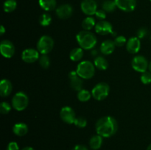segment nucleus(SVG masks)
<instances>
[{
  "instance_id": "obj_41",
  "label": "nucleus",
  "mask_w": 151,
  "mask_h": 150,
  "mask_svg": "<svg viewBox=\"0 0 151 150\" xmlns=\"http://www.w3.org/2000/svg\"><path fill=\"white\" fill-rule=\"evenodd\" d=\"M147 150H151V144H150V145L148 146H147Z\"/></svg>"
},
{
  "instance_id": "obj_16",
  "label": "nucleus",
  "mask_w": 151,
  "mask_h": 150,
  "mask_svg": "<svg viewBox=\"0 0 151 150\" xmlns=\"http://www.w3.org/2000/svg\"><path fill=\"white\" fill-rule=\"evenodd\" d=\"M140 48H141V41L137 37H132L127 41L126 49L129 53L136 54L139 52Z\"/></svg>"
},
{
  "instance_id": "obj_17",
  "label": "nucleus",
  "mask_w": 151,
  "mask_h": 150,
  "mask_svg": "<svg viewBox=\"0 0 151 150\" xmlns=\"http://www.w3.org/2000/svg\"><path fill=\"white\" fill-rule=\"evenodd\" d=\"M13 85L8 79H3L0 82V95L2 97L8 96L12 92Z\"/></svg>"
},
{
  "instance_id": "obj_32",
  "label": "nucleus",
  "mask_w": 151,
  "mask_h": 150,
  "mask_svg": "<svg viewBox=\"0 0 151 150\" xmlns=\"http://www.w3.org/2000/svg\"><path fill=\"white\" fill-rule=\"evenodd\" d=\"M127 39L125 37H124L123 35H119V36L116 37V38L114 39V42L115 45L116 46H122L125 45V44H127Z\"/></svg>"
},
{
  "instance_id": "obj_35",
  "label": "nucleus",
  "mask_w": 151,
  "mask_h": 150,
  "mask_svg": "<svg viewBox=\"0 0 151 150\" xmlns=\"http://www.w3.org/2000/svg\"><path fill=\"white\" fill-rule=\"evenodd\" d=\"M147 33V30L145 27L140 28L139 29H138L137 31V38H139V39L143 38Z\"/></svg>"
},
{
  "instance_id": "obj_42",
  "label": "nucleus",
  "mask_w": 151,
  "mask_h": 150,
  "mask_svg": "<svg viewBox=\"0 0 151 150\" xmlns=\"http://www.w3.org/2000/svg\"><path fill=\"white\" fill-rule=\"evenodd\" d=\"M150 39H151V36H150Z\"/></svg>"
},
{
  "instance_id": "obj_8",
  "label": "nucleus",
  "mask_w": 151,
  "mask_h": 150,
  "mask_svg": "<svg viewBox=\"0 0 151 150\" xmlns=\"http://www.w3.org/2000/svg\"><path fill=\"white\" fill-rule=\"evenodd\" d=\"M60 116L63 121L69 124L75 123V121L77 118L73 109L69 106L62 107L60 112Z\"/></svg>"
},
{
  "instance_id": "obj_23",
  "label": "nucleus",
  "mask_w": 151,
  "mask_h": 150,
  "mask_svg": "<svg viewBox=\"0 0 151 150\" xmlns=\"http://www.w3.org/2000/svg\"><path fill=\"white\" fill-rule=\"evenodd\" d=\"M83 56V51L82 48H75L71 51L69 57L72 61L78 62L82 59Z\"/></svg>"
},
{
  "instance_id": "obj_5",
  "label": "nucleus",
  "mask_w": 151,
  "mask_h": 150,
  "mask_svg": "<svg viewBox=\"0 0 151 150\" xmlns=\"http://www.w3.org/2000/svg\"><path fill=\"white\" fill-rule=\"evenodd\" d=\"M54 47V41L49 35H43L37 43V50L41 54H47Z\"/></svg>"
},
{
  "instance_id": "obj_39",
  "label": "nucleus",
  "mask_w": 151,
  "mask_h": 150,
  "mask_svg": "<svg viewBox=\"0 0 151 150\" xmlns=\"http://www.w3.org/2000/svg\"><path fill=\"white\" fill-rule=\"evenodd\" d=\"M22 150H34V149L32 148V147H30V146H26V147H24V149H22Z\"/></svg>"
},
{
  "instance_id": "obj_11",
  "label": "nucleus",
  "mask_w": 151,
  "mask_h": 150,
  "mask_svg": "<svg viewBox=\"0 0 151 150\" xmlns=\"http://www.w3.org/2000/svg\"><path fill=\"white\" fill-rule=\"evenodd\" d=\"M81 7L82 11L89 16L95 15L97 10V4L95 0H83Z\"/></svg>"
},
{
  "instance_id": "obj_34",
  "label": "nucleus",
  "mask_w": 151,
  "mask_h": 150,
  "mask_svg": "<svg viewBox=\"0 0 151 150\" xmlns=\"http://www.w3.org/2000/svg\"><path fill=\"white\" fill-rule=\"evenodd\" d=\"M95 16L99 20H104L106 17V12L104 10H97L95 13Z\"/></svg>"
},
{
  "instance_id": "obj_31",
  "label": "nucleus",
  "mask_w": 151,
  "mask_h": 150,
  "mask_svg": "<svg viewBox=\"0 0 151 150\" xmlns=\"http://www.w3.org/2000/svg\"><path fill=\"white\" fill-rule=\"evenodd\" d=\"M74 124L79 128H84L87 125V121L83 117H77Z\"/></svg>"
},
{
  "instance_id": "obj_21",
  "label": "nucleus",
  "mask_w": 151,
  "mask_h": 150,
  "mask_svg": "<svg viewBox=\"0 0 151 150\" xmlns=\"http://www.w3.org/2000/svg\"><path fill=\"white\" fill-rule=\"evenodd\" d=\"M103 144V137L100 135H94L89 141V146L93 150H97L101 147Z\"/></svg>"
},
{
  "instance_id": "obj_27",
  "label": "nucleus",
  "mask_w": 151,
  "mask_h": 150,
  "mask_svg": "<svg viewBox=\"0 0 151 150\" xmlns=\"http://www.w3.org/2000/svg\"><path fill=\"white\" fill-rule=\"evenodd\" d=\"M91 96H92L91 93H90L89 91L85 89L81 90L78 93V99H79V101H83V102L88 101L91 99Z\"/></svg>"
},
{
  "instance_id": "obj_15",
  "label": "nucleus",
  "mask_w": 151,
  "mask_h": 150,
  "mask_svg": "<svg viewBox=\"0 0 151 150\" xmlns=\"http://www.w3.org/2000/svg\"><path fill=\"white\" fill-rule=\"evenodd\" d=\"M73 13V8L70 4H61L56 9V15L61 19H69Z\"/></svg>"
},
{
  "instance_id": "obj_26",
  "label": "nucleus",
  "mask_w": 151,
  "mask_h": 150,
  "mask_svg": "<svg viewBox=\"0 0 151 150\" xmlns=\"http://www.w3.org/2000/svg\"><path fill=\"white\" fill-rule=\"evenodd\" d=\"M103 10H104L106 13H111L114 11L115 9L116 8V4L115 3V1L112 0H106L103 2Z\"/></svg>"
},
{
  "instance_id": "obj_19",
  "label": "nucleus",
  "mask_w": 151,
  "mask_h": 150,
  "mask_svg": "<svg viewBox=\"0 0 151 150\" xmlns=\"http://www.w3.org/2000/svg\"><path fill=\"white\" fill-rule=\"evenodd\" d=\"M13 132L17 136H24L28 132V126L24 123H17L13 126Z\"/></svg>"
},
{
  "instance_id": "obj_29",
  "label": "nucleus",
  "mask_w": 151,
  "mask_h": 150,
  "mask_svg": "<svg viewBox=\"0 0 151 150\" xmlns=\"http://www.w3.org/2000/svg\"><path fill=\"white\" fill-rule=\"evenodd\" d=\"M38 61H39L40 66L44 69H48L50 65V60L47 54H42L41 56H40Z\"/></svg>"
},
{
  "instance_id": "obj_38",
  "label": "nucleus",
  "mask_w": 151,
  "mask_h": 150,
  "mask_svg": "<svg viewBox=\"0 0 151 150\" xmlns=\"http://www.w3.org/2000/svg\"><path fill=\"white\" fill-rule=\"evenodd\" d=\"M4 32H5V29H4V26H1V28H0V34H1V35H4Z\"/></svg>"
},
{
  "instance_id": "obj_14",
  "label": "nucleus",
  "mask_w": 151,
  "mask_h": 150,
  "mask_svg": "<svg viewBox=\"0 0 151 150\" xmlns=\"http://www.w3.org/2000/svg\"><path fill=\"white\" fill-rule=\"evenodd\" d=\"M116 7L125 12H131L135 9L137 0H114Z\"/></svg>"
},
{
  "instance_id": "obj_13",
  "label": "nucleus",
  "mask_w": 151,
  "mask_h": 150,
  "mask_svg": "<svg viewBox=\"0 0 151 150\" xmlns=\"http://www.w3.org/2000/svg\"><path fill=\"white\" fill-rule=\"evenodd\" d=\"M69 77L70 79L71 88L77 91H80L82 90L83 82L81 76H78L76 71H72L69 74Z\"/></svg>"
},
{
  "instance_id": "obj_40",
  "label": "nucleus",
  "mask_w": 151,
  "mask_h": 150,
  "mask_svg": "<svg viewBox=\"0 0 151 150\" xmlns=\"http://www.w3.org/2000/svg\"><path fill=\"white\" fill-rule=\"evenodd\" d=\"M148 69H149V71H150L151 72V61H150V63H149V66H148Z\"/></svg>"
},
{
  "instance_id": "obj_2",
  "label": "nucleus",
  "mask_w": 151,
  "mask_h": 150,
  "mask_svg": "<svg viewBox=\"0 0 151 150\" xmlns=\"http://www.w3.org/2000/svg\"><path fill=\"white\" fill-rule=\"evenodd\" d=\"M76 39L81 48L86 50H90L93 49L97 43V38L94 34L87 30L80 32L77 35Z\"/></svg>"
},
{
  "instance_id": "obj_37",
  "label": "nucleus",
  "mask_w": 151,
  "mask_h": 150,
  "mask_svg": "<svg viewBox=\"0 0 151 150\" xmlns=\"http://www.w3.org/2000/svg\"><path fill=\"white\" fill-rule=\"evenodd\" d=\"M72 150H88V149L84 145H76Z\"/></svg>"
},
{
  "instance_id": "obj_30",
  "label": "nucleus",
  "mask_w": 151,
  "mask_h": 150,
  "mask_svg": "<svg viewBox=\"0 0 151 150\" xmlns=\"http://www.w3.org/2000/svg\"><path fill=\"white\" fill-rule=\"evenodd\" d=\"M140 79H141L142 82L145 85H148L151 83V72L146 71L142 73Z\"/></svg>"
},
{
  "instance_id": "obj_1",
  "label": "nucleus",
  "mask_w": 151,
  "mask_h": 150,
  "mask_svg": "<svg viewBox=\"0 0 151 150\" xmlns=\"http://www.w3.org/2000/svg\"><path fill=\"white\" fill-rule=\"evenodd\" d=\"M95 129L97 135L103 138H110L117 131L118 123L112 116H103L98 119L95 124Z\"/></svg>"
},
{
  "instance_id": "obj_28",
  "label": "nucleus",
  "mask_w": 151,
  "mask_h": 150,
  "mask_svg": "<svg viewBox=\"0 0 151 150\" xmlns=\"http://www.w3.org/2000/svg\"><path fill=\"white\" fill-rule=\"evenodd\" d=\"M52 17L48 13H43L39 18V23L41 26H47L51 24Z\"/></svg>"
},
{
  "instance_id": "obj_3",
  "label": "nucleus",
  "mask_w": 151,
  "mask_h": 150,
  "mask_svg": "<svg viewBox=\"0 0 151 150\" xmlns=\"http://www.w3.org/2000/svg\"><path fill=\"white\" fill-rule=\"evenodd\" d=\"M76 71L78 76H81L82 79H91L95 74V66L91 62L84 60L78 65Z\"/></svg>"
},
{
  "instance_id": "obj_9",
  "label": "nucleus",
  "mask_w": 151,
  "mask_h": 150,
  "mask_svg": "<svg viewBox=\"0 0 151 150\" xmlns=\"http://www.w3.org/2000/svg\"><path fill=\"white\" fill-rule=\"evenodd\" d=\"M0 51L4 57L11 58L15 54L14 45L9 40H4L0 44Z\"/></svg>"
},
{
  "instance_id": "obj_7",
  "label": "nucleus",
  "mask_w": 151,
  "mask_h": 150,
  "mask_svg": "<svg viewBox=\"0 0 151 150\" xmlns=\"http://www.w3.org/2000/svg\"><path fill=\"white\" fill-rule=\"evenodd\" d=\"M131 66L136 71L143 73L148 69L149 63L146 57H145L144 56L138 55L133 58L131 61Z\"/></svg>"
},
{
  "instance_id": "obj_25",
  "label": "nucleus",
  "mask_w": 151,
  "mask_h": 150,
  "mask_svg": "<svg viewBox=\"0 0 151 150\" xmlns=\"http://www.w3.org/2000/svg\"><path fill=\"white\" fill-rule=\"evenodd\" d=\"M17 7V2L16 0H6L3 4V8L6 13H11L14 11Z\"/></svg>"
},
{
  "instance_id": "obj_10",
  "label": "nucleus",
  "mask_w": 151,
  "mask_h": 150,
  "mask_svg": "<svg viewBox=\"0 0 151 150\" xmlns=\"http://www.w3.org/2000/svg\"><path fill=\"white\" fill-rule=\"evenodd\" d=\"M39 51L32 48L26 49L22 53V59L27 63H32L39 59Z\"/></svg>"
},
{
  "instance_id": "obj_43",
  "label": "nucleus",
  "mask_w": 151,
  "mask_h": 150,
  "mask_svg": "<svg viewBox=\"0 0 151 150\" xmlns=\"http://www.w3.org/2000/svg\"><path fill=\"white\" fill-rule=\"evenodd\" d=\"M150 1H151V0H150Z\"/></svg>"
},
{
  "instance_id": "obj_22",
  "label": "nucleus",
  "mask_w": 151,
  "mask_h": 150,
  "mask_svg": "<svg viewBox=\"0 0 151 150\" xmlns=\"http://www.w3.org/2000/svg\"><path fill=\"white\" fill-rule=\"evenodd\" d=\"M94 64L97 69H100V70H106L109 66V63H108L107 60L104 58L103 57H97L94 59Z\"/></svg>"
},
{
  "instance_id": "obj_36",
  "label": "nucleus",
  "mask_w": 151,
  "mask_h": 150,
  "mask_svg": "<svg viewBox=\"0 0 151 150\" xmlns=\"http://www.w3.org/2000/svg\"><path fill=\"white\" fill-rule=\"evenodd\" d=\"M7 150H19V145L15 141H11L8 144L7 147Z\"/></svg>"
},
{
  "instance_id": "obj_18",
  "label": "nucleus",
  "mask_w": 151,
  "mask_h": 150,
  "mask_svg": "<svg viewBox=\"0 0 151 150\" xmlns=\"http://www.w3.org/2000/svg\"><path fill=\"white\" fill-rule=\"evenodd\" d=\"M115 46L116 45L114 41H111V40H106L100 45V51L103 54L109 55V54L113 53V51H114Z\"/></svg>"
},
{
  "instance_id": "obj_4",
  "label": "nucleus",
  "mask_w": 151,
  "mask_h": 150,
  "mask_svg": "<svg viewBox=\"0 0 151 150\" xmlns=\"http://www.w3.org/2000/svg\"><path fill=\"white\" fill-rule=\"evenodd\" d=\"M29 104V99L25 93L18 92L13 96L12 99V106L17 111H23L27 107Z\"/></svg>"
},
{
  "instance_id": "obj_12",
  "label": "nucleus",
  "mask_w": 151,
  "mask_h": 150,
  "mask_svg": "<svg viewBox=\"0 0 151 150\" xmlns=\"http://www.w3.org/2000/svg\"><path fill=\"white\" fill-rule=\"evenodd\" d=\"M95 32L100 35H108V34L113 33V26L111 24L106 21H100L96 24Z\"/></svg>"
},
{
  "instance_id": "obj_20",
  "label": "nucleus",
  "mask_w": 151,
  "mask_h": 150,
  "mask_svg": "<svg viewBox=\"0 0 151 150\" xmlns=\"http://www.w3.org/2000/svg\"><path fill=\"white\" fill-rule=\"evenodd\" d=\"M39 5L45 11H51L56 7V0H39Z\"/></svg>"
},
{
  "instance_id": "obj_33",
  "label": "nucleus",
  "mask_w": 151,
  "mask_h": 150,
  "mask_svg": "<svg viewBox=\"0 0 151 150\" xmlns=\"http://www.w3.org/2000/svg\"><path fill=\"white\" fill-rule=\"evenodd\" d=\"M0 110L2 114H7L11 110V105L6 101H3L0 104Z\"/></svg>"
},
{
  "instance_id": "obj_6",
  "label": "nucleus",
  "mask_w": 151,
  "mask_h": 150,
  "mask_svg": "<svg viewBox=\"0 0 151 150\" xmlns=\"http://www.w3.org/2000/svg\"><path fill=\"white\" fill-rule=\"evenodd\" d=\"M110 88L106 82H100L93 88L91 95L97 101H102L109 96Z\"/></svg>"
},
{
  "instance_id": "obj_24",
  "label": "nucleus",
  "mask_w": 151,
  "mask_h": 150,
  "mask_svg": "<svg viewBox=\"0 0 151 150\" xmlns=\"http://www.w3.org/2000/svg\"><path fill=\"white\" fill-rule=\"evenodd\" d=\"M95 19H94V18L91 17V16L86 17L82 22V26L84 30H91L94 26H95Z\"/></svg>"
}]
</instances>
